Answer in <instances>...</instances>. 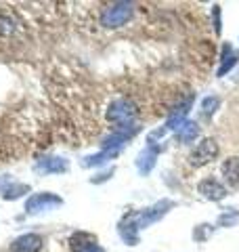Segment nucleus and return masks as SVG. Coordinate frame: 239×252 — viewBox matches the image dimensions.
Returning a JSON list of instances; mask_svg holds the SVG:
<instances>
[{
	"instance_id": "f257e3e1",
	"label": "nucleus",
	"mask_w": 239,
	"mask_h": 252,
	"mask_svg": "<svg viewBox=\"0 0 239 252\" xmlns=\"http://www.w3.org/2000/svg\"><path fill=\"white\" fill-rule=\"evenodd\" d=\"M132 9L134 6L130 2H114L109 4L107 9H103L101 13V26L103 28H122L124 23H128V19L132 17Z\"/></svg>"
},
{
	"instance_id": "f03ea898",
	"label": "nucleus",
	"mask_w": 239,
	"mask_h": 252,
	"mask_svg": "<svg viewBox=\"0 0 239 252\" xmlns=\"http://www.w3.org/2000/svg\"><path fill=\"white\" fill-rule=\"evenodd\" d=\"M134 118H137V105H134L130 99H126V97L116 99L114 103L109 105V109H107V120L116 122L118 126L130 124Z\"/></svg>"
},
{
	"instance_id": "7ed1b4c3",
	"label": "nucleus",
	"mask_w": 239,
	"mask_h": 252,
	"mask_svg": "<svg viewBox=\"0 0 239 252\" xmlns=\"http://www.w3.org/2000/svg\"><path fill=\"white\" fill-rule=\"evenodd\" d=\"M172 208H174V202L172 200H162V202L153 204L151 208H145V210L137 212V225H139V229H143V227H149L151 223H155V220L166 217V215H168V210H172Z\"/></svg>"
},
{
	"instance_id": "20e7f679",
	"label": "nucleus",
	"mask_w": 239,
	"mask_h": 252,
	"mask_svg": "<svg viewBox=\"0 0 239 252\" xmlns=\"http://www.w3.org/2000/svg\"><path fill=\"white\" fill-rule=\"evenodd\" d=\"M218 156V145H216V141L214 139H204L202 143H197V147L193 149V154L189 156V164L191 166H204V164H208L212 162L214 158Z\"/></svg>"
},
{
	"instance_id": "39448f33",
	"label": "nucleus",
	"mask_w": 239,
	"mask_h": 252,
	"mask_svg": "<svg viewBox=\"0 0 239 252\" xmlns=\"http://www.w3.org/2000/svg\"><path fill=\"white\" fill-rule=\"evenodd\" d=\"M61 204H63V200L59 198V195L44 191V193H34L31 195V198L28 200V204H26V210L31 212V215H36V212L51 210L55 206H61Z\"/></svg>"
},
{
	"instance_id": "423d86ee",
	"label": "nucleus",
	"mask_w": 239,
	"mask_h": 252,
	"mask_svg": "<svg viewBox=\"0 0 239 252\" xmlns=\"http://www.w3.org/2000/svg\"><path fill=\"white\" fill-rule=\"evenodd\" d=\"M120 238H122L128 246H137L139 244V225H137V212H130L122 219V223L118 227Z\"/></svg>"
},
{
	"instance_id": "0eeeda50",
	"label": "nucleus",
	"mask_w": 239,
	"mask_h": 252,
	"mask_svg": "<svg viewBox=\"0 0 239 252\" xmlns=\"http://www.w3.org/2000/svg\"><path fill=\"white\" fill-rule=\"evenodd\" d=\"M197 191L204 195L206 200H212V202H220L222 198L227 195V187L220 183L216 179H204L202 183L197 185Z\"/></svg>"
},
{
	"instance_id": "6e6552de",
	"label": "nucleus",
	"mask_w": 239,
	"mask_h": 252,
	"mask_svg": "<svg viewBox=\"0 0 239 252\" xmlns=\"http://www.w3.org/2000/svg\"><path fill=\"white\" fill-rule=\"evenodd\" d=\"M42 244L44 242L38 233H26L11 244V252H40Z\"/></svg>"
},
{
	"instance_id": "1a4fd4ad",
	"label": "nucleus",
	"mask_w": 239,
	"mask_h": 252,
	"mask_svg": "<svg viewBox=\"0 0 239 252\" xmlns=\"http://www.w3.org/2000/svg\"><path fill=\"white\" fill-rule=\"evenodd\" d=\"M157 154H159V147L153 145L149 141V145L143 149V152L139 154V158H137V168H139L141 175H149V172L153 170L155 160H157Z\"/></svg>"
},
{
	"instance_id": "9d476101",
	"label": "nucleus",
	"mask_w": 239,
	"mask_h": 252,
	"mask_svg": "<svg viewBox=\"0 0 239 252\" xmlns=\"http://www.w3.org/2000/svg\"><path fill=\"white\" fill-rule=\"evenodd\" d=\"M97 246V235L86 233V231H78L69 238V248L74 252H86L89 248Z\"/></svg>"
},
{
	"instance_id": "9b49d317",
	"label": "nucleus",
	"mask_w": 239,
	"mask_h": 252,
	"mask_svg": "<svg viewBox=\"0 0 239 252\" xmlns=\"http://www.w3.org/2000/svg\"><path fill=\"white\" fill-rule=\"evenodd\" d=\"M239 59V51H235L231 44H225L222 46V55H220V67H218V76H225L229 69L235 67V63Z\"/></svg>"
},
{
	"instance_id": "f8f14e48",
	"label": "nucleus",
	"mask_w": 239,
	"mask_h": 252,
	"mask_svg": "<svg viewBox=\"0 0 239 252\" xmlns=\"http://www.w3.org/2000/svg\"><path fill=\"white\" fill-rule=\"evenodd\" d=\"M36 170L44 172V175H49V172H65L67 160H63V158H44V160L36 164Z\"/></svg>"
},
{
	"instance_id": "ddd939ff",
	"label": "nucleus",
	"mask_w": 239,
	"mask_h": 252,
	"mask_svg": "<svg viewBox=\"0 0 239 252\" xmlns=\"http://www.w3.org/2000/svg\"><path fill=\"white\" fill-rule=\"evenodd\" d=\"M222 175L231 185H239V158H229L222 164Z\"/></svg>"
},
{
	"instance_id": "4468645a",
	"label": "nucleus",
	"mask_w": 239,
	"mask_h": 252,
	"mask_svg": "<svg viewBox=\"0 0 239 252\" xmlns=\"http://www.w3.org/2000/svg\"><path fill=\"white\" fill-rule=\"evenodd\" d=\"M199 135V128H197V124H193V122H185L180 126V128L177 130V137L182 141V143H191V141H195V137Z\"/></svg>"
},
{
	"instance_id": "2eb2a0df",
	"label": "nucleus",
	"mask_w": 239,
	"mask_h": 252,
	"mask_svg": "<svg viewBox=\"0 0 239 252\" xmlns=\"http://www.w3.org/2000/svg\"><path fill=\"white\" fill-rule=\"evenodd\" d=\"M116 156H118V152H114V149H103L97 156H89L82 164L84 166H101V164H105L107 160H111V158H116Z\"/></svg>"
},
{
	"instance_id": "dca6fc26",
	"label": "nucleus",
	"mask_w": 239,
	"mask_h": 252,
	"mask_svg": "<svg viewBox=\"0 0 239 252\" xmlns=\"http://www.w3.org/2000/svg\"><path fill=\"white\" fill-rule=\"evenodd\" d=\"M237 220H239V212L229 210V212H225V215H220L218 225H222V227H233V225L237 223Z\"/></svg>"
},
{
	"instance_id": "f3484780",
	"label": "nucleus",
	"mask_w": 239,
	"mask_h": 252,
	"mask_svg": "<svg viewBox=\"0 0 239 252\" xmlns=\"http://www.w3.org/2000/svg\"><path fill=\"white\" fill-rule=\"evenodd\" d=\"M218 105H220L218 97H206L204 103H202V109H204V114H214L218 109Z\"/></svg>"
},
{
	"instance_id": "a211bd4d",
	"label": "nucleus",
	"mask_w": 239,
	"mask_h": 252,
	"mask_svg": "<svg viewBox=\"0 0 239 252\" xmlns=\"http://www.w3.org/2000/svg\"><path fill=\"white\" fill-rule=\"evenodd\" d=\"M212 13H214V30H216V34H220V6H212Z\"/></svg>"
},
{
	"instance_id": "6ab92c4d",
	"label": "nucleus",
	"mask_w": 239,
	"mask_h": 252,
	"mask_svg": "<svg viewBox=\"0 0 239 252\" xmlns=\"http://www.w3.org/2000/svg\"><path fill=\"white\" fill-rule=\"evenodd\" d=\"M86 252H103V250L99 248V244H97V246H92V248H89V250H86Z\"/></svg>"
}]
</instances>
